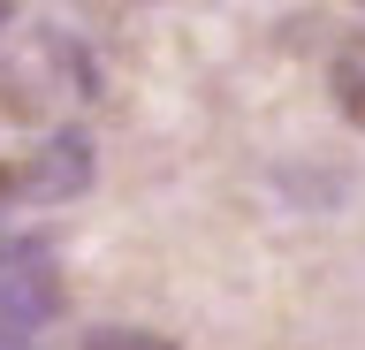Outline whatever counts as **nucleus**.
<instances>
[{"label":"nucleus","mask_w":365,"mask_h":350,"mask_svg":"<svg viewBox=\"0 0 365 350\" xmlns=\"http://www.w3.org/2000/svg\"><path fill=\"white\" fill-rule=\"evenodd\" d=\"M0 92H8L16 115L61 122L68 107H84V99H91V69H84V53L68 46L61 31H23L16 46L0 53Z\"/></svg>","instance_id":"f257e3e1"},{"label":"nucleus","mask_w":365,"mask_h":350,"mask_svg":"<svg viewBox=\"0 0 365 350\" xmlns=\"http://www.w3.org/2000/svg\"><path fill=\"white\" fill-rule=\"evenodd\" d=\"M53 304H61L53 259H46L38 244H0V350H16Z\"/></svg>","instance_id":"f03ea898"},{"label":"nucleus","mask_w":365,"mask_h":350,"mask_svg":"<svg viewBox=\"0 0 365 350\" xmlns=\"http://www.w3.org/2000/svg\"><path fill=\"white\" fill-rule=\"evenodd\" d=\"M327 92H335V107L365 130V31H358V38H342V53L327 61Z\"/></svg>","instance_id":"7ed1b4c3"},{"label":"nucleus","mask_w":365,"mask_h":350,"mask_svg":"<svg viewBox=\"0 0 365 350\" xmlns=\"http://www.w3.org/2000/svg\"><path fill=\"white\" fill-rule=\"evenodd\" d=\"M91 350H175V343L153 327H107V335H91Z\"/></svg>","instance_id":"20e7f679"}]
</instances>
